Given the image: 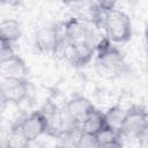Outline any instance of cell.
<instances>
[{
  "instance_id": "obj_6",
  "label": "cell",
  "mask_w": 148,
  "mask_h": 148,
  "mask_svg": "<svg viewBox=\"0 0 148 148\" xmlns=\"http://www.w3.org/2000/svg\"><path fill=\"white\" fill-rule=\"evenodd\" d=\"M29 92L28 80L16 77H2L0 81V94L7 103H21Z\"/></svg>"
},
{
  "instance_id": "obj_5",
  "label": "cell",
  "mask_w": 148,
  "mask_h": 148,
  "mask_svg": "<svg viewBox=\"0 0 148 148\" xmlns=\"http://www.w3.org/2000/svg\"><path fill=\"white\" fill-rule=\"evenodd\" d=\"M35 46L44 54H54L61 47L60 27L45 25L37 30L35 36Z\"/></svg>"
},
{
  "instance_id": "obj_17",
  "label": "cell",
  "mask_w": 148,
  "mask_h": 148,
  "mask_svg": "<svg viewBox=\"0 0 148 148\" xmlns=\"http://www.w3.org/2000/svg\"><path fill=\"white\" fill-rule=\"evenodd\" d=\"M64 3H67V5H69V3H86V2H88L89 0H61Z\"/></svg>"
},
{
  "instance_id": "obj_7",
  "label": "cell",
  "mask_w": 148,
  "mask_h": 148,
  "mask_svg": "<svg viewBox=\"0 0 148 148\" xmlns=\"http://www.w3.org/2000/svg\"><path fill=\"white\" fill-rule=\"evenodd\" d=\"M65 56L67 57L68 61L77 67L87 66L95 56V44L91 42H83L74 45H67L64 47Z\"/></svg>"
},
{
  "instance_id": "obj_16",
  "label": "cell",
  "mask_w": 148,
  "mask_h": 148,
  "mask_svg": "<svg viewBox=\"0 0 148 148\" xmlns=\"http://www.w3.org/2000/svg\"><path fill=\"white\" fill-rule=\"evenodd\" d=\"M118 0H95V2L98 5V7L101 9H103L104 12L106 10H111L116 7Z\"/></svg>"
},
{
  "instance_id": "obj_14",
  "label": "cell",
  "mask_w": 148,
  "mask_h": 148,
  "mask_svg": "<svg viewBox=\"0 0 148 148\" xmlns=\"http://www.w3.org/2000/svg\"><path fill=\"white\" fill-rule=\"evenodd\" d=\"M74 146L79 148H99L96 135L89 134L82 131H80V133L77 134Z\"/></svg>"
},
{
  "instance_id": "obj_12",
  "label": "cell",
  "mask_w": 148,
  "mask_h": 148,
  "mask_svg": "<svg viewBox=\"0 0 148 148\" xmlns=\"http://www.w3.org/2000/svg\"><path fill=\"white\" fill-rule=\"evenodd\" d=\"M98 146L104 147V148H119L123 146V136L120 132L112 130L108 126L102 128L97 134H96Z\"/></svg>"
},
{
  "instance_id": "obj_10",
  "label": "cell",
  "mask_w": 148,
  "mask_h": 148,
  "mask_svg": "<svg viewBox=\"0 0 148 148\" xmlns=\"http://www.w3.org/2000/svg\"><path fill=\"white\" fill-rule=\"evenodd\" d=\"M22 36V28L18 21L6 18L0 21V37L8 44L17 42Z\"/></svg>"
},
{
  "instance_id": "obj_15",
  "label": "cell",
  "mask_w": 148,
  "mask_h": 148,
  "mask_svg": "<svg viewBox=\"0 0 148 148\" xmlns=\"http://www.w3.org/2000/svg\"><path fill=\"white\" fill-rule=\"evenodd\" d=\"M15 52L13 51V47H12V44H8L6 43L1 37H0V60L14 54Z\"/></svg>"
},
{
  "instance_id": "obj_11",
  "label": "cell",
  "mask_w": 148,
  "mask_h": 148,
  "mask_svg": "<svg viewBox=\"0 0 148 148\" xmlns=\"http://www.w3.org/2000/svg\"><path fill=\"white\" fill-rule=\"evenodd\" d=\"M106 125H105V119H104V112H102L97 109H94L87 116V118L81 123L80 128L82 132L96 135Z\"/></svg>"
},
{
  "instance_id": "obj_1",
  "label": "cell",
  "mask_w": 148,
  "mask_h": 148,
  "mask_svg": "<svg viewBox=\"0 0 148 148\" xmlns=\"http://www.w3.org/2000/svg\"><path fill=\"white\" fill-rule=\"evenodd\" d=\"M103 29L105 30V36L114 44L126 43L132 37V22L130 16L116 8L105 12Z\"/></svg>"
},
{
  "instance_id": "obj_4",
  "label": "cell",
  "mask_w": 148,
  "mask_h": 148,
  "mask_svg": "<svg viewBox=\"0 0 148 148\" xmlns=\"http://www.w3.org/2000/svg\"><path fill=\"white\" fill-rule=\"evenodd\" d=\"M22 138L29 143L46 133V118L42 110L34 111L15 125Z\"/></svg>"
},
{
  "instance_id": "obj_9",
  "label": "cell",
  "mask_w": 148,
  "mask_h": 148,
  "mask_svg": "<svg viewBox=\"0 0 148 148\" xmlns=\"http://www.w3.org/2000/svg\"><path fill=\"white\" fill-rule=\"evenodd\" d=\"M67 112L81 125V123L87 118V116L95 109L94 104L84 96L75 95L65 105Z\"/></svg>"
},
{
  "instance_id": "obj_8",
  "label": "cell",
  "mask_w": 148,
  "mask_h": 148,
  "mask_svg": "<svg viewBox=\"0 0 148 148\" xmlns=\"http://www.w3.org/2000/svg\"><path fill=\"white\" fill-rule=\"evenodd\" d=\"M0 73L2 74V77H16L27 80L28 67L24 60L14 53L0 60Z\"/></svg>"
},
{
  "instance_id": "obj_13",
  "label": "cell",
  "mask_w": 148,
  "mask_h": 148,
  "mask_svg": "<svg viewBox=\"0 0 148 148\" xmlns=\"http://www.w3.org/2000/svg\"><path fill=\"white\" fill-rule=\"evenodd\" d=\"M126 110H124L120 105H113L111 106L106 112H104V119H105V125L112 130L120 131L124 117H125Z\"/></svg>"
},
{
  "instance_id": "obj_18",
  "label": "cell",
  "mask_w": 148,
  "mask_h": 148,
  "mask_svg": "<svg viewBox=\"0 0 148 148\" xmlns=\"http://www.w3.org/2000/svg\"><path fill=\"white\" fill-rule=\"evenodd\" d=\"M0 1H3V2H17V1H20V0H0Z\"/></svg>"
},
{
  "instance_id": "obj_3",
  "label": "cell",
  "mask_w": 148,
  "mask_h": 148,
  "mask_svg": "<svg viewBox=\"0 0 148 148\" xmlns=\"http://www.w3.org/2000/svg\"><path fill=\"white\" fill-rule=\"evenodd\" d=\"M120 134L123 138L138 139L139 141L146 140L148 135V114L143 106L133 105L126 110Z\"/></svg>"
},
{
  "instance_id": "obj_2",
  "label": "cell",
  "mask_w": 148,
  "mask_h": 148,
  "mask_svg": "<svg viewBox=\"0 0 148 148\" xmlns=\"http://www.w3.org/2000/svg\"><path fill=\"white\" fill-rule=\"evenodd\" d=\"M95 56L97 64L111 73L119 74L126 68L123 53L106 36L97 39L95 44Z\"/></svg>"
}]
</instances>
